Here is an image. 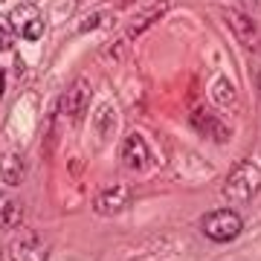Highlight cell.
Masks as SVG:
<instances>
[{
    "mask_svg": "<svg viewBox=\"0 0 261 261\" xmlns=\"http://www.w3.org/2000/svg\"><path fill=\"white\" fill-rule=\"evenodd\" d=\"M20 224H23V203L0 192V229H20Z\"/></svg>",
    "mask_w": 261,
    "mask_h": 261,
    "instance_id": "30bf717a",
    "label": "cell"
},
{
    "mask_svg": "<svg viewBox=\"0 0 261 261\" xmlns=\"http://www.w3.org/2000/svg\"><path fill=\"white\" fill-rule=\"evenodd\" d=\"M9 20H12L15 35L23 38V41H38V38L44 35V18H41V12H38L35 6H29V3L15 6Z\"/></svg>",
    "mask_w": 261,
    "mask_h": 261,
    "instance_id": "5b68a950",
    "label": "cell"
},
{
    "mask_svg": "<svg viewBox=\"0 0 261 261\" xmlns=\"http://www.w3.org/2000/svg\"><path fill=\"white\" fill-rule=\"evenodd\" d=\"M258 90H261V73H258Z\"/></svg>",
    "mask_w": 261,
    "mask_h": 261,
    "instance_id": "ac0fdd59",
    "label": "cell"
},
{
    "mask_svg": "<svg viewBox=\"0 0 261 261\" xmlns=\"http://www.w3.org/2000/svg\"><path fill=\"white\" fill-rule=\"evenodd\" d=\"M12 44V35H9V29L3 27V23H0V53H3V49L9 47Z\"/></svg>",
    "mask_w": 261,
    "mask_h": 261,
    "instance_id": "2e32d148",
    "label": "cell"
},
{
    "mask_svg": "<svg viewBox=\"0 0 261 261\" xmlns=\"http://www.w3.org/2000/svg\"><path fill=\"white\" fill-rule=\"evenodd\" d=\"M102 20H105V12H96V15H93L90 20H84V23H82V32H87V29H93L96 23H102Z\"/></svg>",
    "mask_w": 261,
    "mask_h": 261,
    "instance_id": "9a60e30c",
    "label": "cell"
},
{
    "mask_svg": "<svg viewBox=\"0 0 261 261\" xmlns=\"http://www.w3.org/2000/svg\"><path fill=\"white\" fill-rule=\"evenodd\" d=\"M130 200V186L128 183H116V186L105 189V192H99L93 200V209L96 215H102V218H111V215H119L125 206H128Z\"/></svg>",
    "mask_w": 261,
    "mask_h": 261,
    "instance_id": "52a82bcc",
    "label": "cell"
},
{
    "mask_svg": "<svg viewBox=\"0 0 261 261\" xmlns=\"http://www.w3.org/2000/svg\"><path fill=\"white\" fill-rule=\"evenodd\" d=\"M9 261H47L49 258V244L44 235L32 232V229H15L9 247H6Z\"/></svg>",
    "mask_w": 261,
    "mask_h": 261,
    "instance_id": "3957f363",
    "label": "cell"
},
{
    "mask_svg": "<svg viewBox=\"0 0 261 261\" xmlns=\"http://www.w3.org/2000/svg\"><path fill=\"white\" fill-rule=\"evenodd\" d=\"M79 3H82V0H73V6H79Z\"/></svg>",
    "mask_w": 261,
    "mask_h": 261,
    "instance_id": "d6986e66",
    "label": "cell"
},
{
    "mask_svg": "<svg viewBox=\"0 0 261 261\" xmlns=\"http://www.w3.org/2000/svg\"><path fill=\"white\" fill-rule=\"evenodd\" d=\"M200 229H203L206 238L224 244V241H232V238H238V235H241L244 218L235 212V209H215V212L203 215Z\"/></svg>",
    "mask_w": 261,
    "mask_h": 261,
    "instance_id": "7a4b0ae2",
    "label": "cell"
},
{
    "mask_svg": "<svg viewBox=\"0 0 261 261\" xmlns=\"http://www.w3.org/2000/svg\"><path fill=\"white\" fill-rule=\"evenodd\" d=\"M87 105H90V82L79 79V82H73V87L64 96V113L73 122H79L84 116V111H87Z\"/></svg>",
    "mask_w": 261,
    "mask_h": 261,
    "instance_id": "ba28073f",
    "label": "cell"
},
{
    "mask_svg": "<svg viewBox=\"0 0 261 261\" xmlns=\"http://www.w3.org/2000/svg\"><path fill=\"white\" fill-rule=\"evenodd\" d=\"M119 160L128 171H137V174H140V171H148V166H151L148 142L142 140L140 134H128L119 145Z\"/></svg>",
    "mask_w": 261,
    "mask_h": 261,
    "instance_id": "8992f818",
    "label": "cell"
},
{
    "mask_svg": "<svg viewBox=\"0 0 261 261\" xmlns=\"http://www.w3.org/2000/svg\"><path fill=\"white\" fill-rule=\"evenodd\" d=\"M212 102L218 105V108H226V111H232L235 105H238V93H235V87H232L229 79L218 75L212 82Z\"/></svg>",
    "mask_w": 261,
    "mask_h": 261,
    "instance_id": "8fae6325",
    "label": "cell"
},
{
    "mask_svg": "<svg viewBox=\"0 0 261 261\" xmlns=\"http://www.w3.org/2000/svg\"><path fill=\"white\" fill-rule=\"evenodd\" d=\"M221 15H224L226 27L232 29V35L238 38V44H244L250 53H258L261 49V29H258V23H255V18H252L250 12L235 9V6H224Z\"/></svg>",
    "mask_w": 261,
    "mask_h": 261,
    "instance_id": "277c9868",
    "label": "cell"
},
{
    "mask_svg": "<svg viewBox=\"0 0 261 261\" xmlns=\"http://www.w3.org/2000/svg\"><path fill=\"white\" fill-rule=\"evenodd\" d=\"M23 177H27V160L18 151H6L0 157V180L9 186H18V183H23Z\"/></svg>",
    "mask_w": 261,
    "mask_h": 261,
    "instance_id": "9c48e42d",
    "label": "cell"
},
{
    "mask_svg": "<svg viewBox=\"0 0 261 261\" xmlns=\"http://www.w3.org/2000/svg\"><path fill=\"white\" fill-rule=\"evenodd\" d=\"M258 192H261V166H255L250 160L238 163V166L226 174V183H224L226 200H232V203H247V200H252Z\"/></svg>",
    "mask_w": 261,
    "mask_h": 261,
    "instance_id": "6da1fadb",
    "label": "cell"
},
{
    "mask_svg": "<svg viewBox=\"0 0 261 261\" xmlns=\"http://www.w3.org/2000/svg\"><path fill=\"white\" fill-rule=\"evenodd\" d=\"M166 9H168V3H163V0H160V3H154L151 9H145V12L140 15V18H137V20H134V23L128 27V38L142 35V32H145V29H148L151 23H154V20L163 18V12H166Z\"/></svg>",
    "mask_w": 261,
    "mask_h": 261,
    "instance_id": "7c38bea8",
    "label": "cell"
},
{
    "mask_svg": "<svg viewBox=\"0 0 261 261\" xmlns=\"http://www.w3.org/2000/svg\"><path fill=\"white\" fill-rule=\"evenodd\" d=\"M192 119H195V125H200V122H203V128H209L206 134H212V137H215L218 142L229 140V130H226V125H221V122L212 119V116H206V113H195Z\"/></svg>",
    "mask_w": 261,
    "mask_h": 261,
    "instance_id": "5bb4252c",
    "label": "cell"
},
{
    "mask_svg": "<svg viewBox=\"0 0 261 261\" xmlns=\"http://www.w3.org/2000/svg\"><path fill=\"white\" fill-rule=\"evenodd\" d=\"M247 3V9L244 12H250V15H261V0H244Z\"/></svg>",
    "mask_w": 261,
    "mask_h": 261,
    "instance_id": "e0dca14e",
    "label": "cell"
},
{
    "mask_svg": "<svg viewBox=\"0 0 261 261\" xmlns=\"http://www.w3.org/2000/svg\"><path fill=\"white\" fill-rule=\"evenodd\" d=\"M113 128H116V113H113L111 105H102L99 111H96V130H99V140H111Z\"/></svg>",
    "mask_w": 261,
    "mask_h": 261,
    "instance_id": "4fadbf2b",
    "label": "cell"
}]
</instances>
